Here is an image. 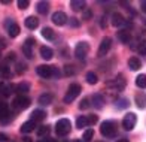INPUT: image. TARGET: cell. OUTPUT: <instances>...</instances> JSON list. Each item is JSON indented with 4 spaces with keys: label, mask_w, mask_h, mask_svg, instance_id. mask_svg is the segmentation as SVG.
Wrapping results in <instances>:
<instances>
[{
    "label": "cell",
    "mask_w": 146,
    "mask_h": 142,
    "mask_svg": "<svg viewBox=\"0 0 146 142\" xmlns=\"http://www.w3.org/2000/svg\"><path fill=\"white\" fill-rule=\"evenodd\" d=\"M100 133L103 135L104 138H113L116 135V123L115 121H103L100 126Z\"/></svg>",
    "instance_id": "obj_1"
},
{
    "label": "cell",
    "mask_w": 146,
    "mask_h": 142,
    "mask_svg": "<svg viewBox=\"0 0 146 142\" xmlns=\"http://www.w3.org/2000/svg\"><path fill=\"white\" fill-rule=\"evenodd\" d=\"M72 130V124L70 121L67 118H61L57 121L55 124V133L58 135V136H66V135H69Z\"/></svg>",
    "instance_id": "obj_2"
},
{
    "label": "cell",
    "mask_w": 146,
    "mask_h": 142,
    "mask_svg": "<svg viewBox=\"0 0 146 142\" xmlns=\"http://www.w3.org/2000/svg\"><path fill=\"white\" fill-rule=\"evenodd\" d=\"M81 91H82V88L79 84H70L69 88H67V93H66V96H64V103L73 102V100L81 94Z\"/></svg>",
    "instance_id": "obj_3"
},
{
    "label": "cell",
    "mask_w": 146,
    "mask_h": 142,
    "mask_svg": "<svg viewBox=\"0 0 146 142\" xmlns=\"http://www.w3.org/2000/svg\"><path fill=\"white\" fill-rule=\"evenodd\" d=\"M30 103H31V100L27 96H17L14 99V102H12V106L18 111H23V109H27L30 106Z\"/></svg>",
    "instance_id": "obj_4"
},
{
    "label": "cell",
    "mask_w": 146,
    "mask_h": 142,
    "mask_svg": "<svg viewBox=\"0 0 146 142\" xmlns=\"http://www.w3.org/2000/svg\"><path fill=\"white\" fill-rule=\"evenodd\" d=\"M5 27H6V31H8L9 38H17L19 35V25L12 18L6 19V21H5Z\"/></svg>",
    "instance_id": "obj_5"
},
{
    "label": "cell",
    "mask_w": 146,
    "mask_h": 142,
    "mask_svg": "<svg viewBox=\"0 0 146 142\" xmlns=\"http://www.w3.org/2000/svg\"><path fill=\"white\" fill-rule=\"evenodd\" d=\"M136 123H137V115L134 112H128L127 115L122 118V127L125 130H133Z\"/></svg>",
    "instance_id": "obj_6"
},
{
    "label": "cell",
    "mask_w": 146,
    "mask_h": 142,
    "mask_svg": "<svg viewBox=\"0 0 146 142\" xmlns=\"http://www.w3.org/2000/svg\"><path fill=\"white\" fill-rule=\"evenodd\" d=\"M88 51H90V45H88V42L82 40V42H79V44L76 45V48H75V56H76L78 58L84 60L85 57H87Z\"/></svg>",
    "instance_id": "obj_7"
},
{
    "label": "cell",
    "mask_w": 146,
    "mask_h": 142,
    "mask_svg": "<svg viewBox=\"0 0 146 142\" xmlns=\"http://www.w3.org/2000/svg\"><path fill=\"white\" fill-rule=\"evenodd\" d=\"M110 46H112V39H110V38H104V39L102 40L100 46H98V51H97V57H104L106 54L109 52Z\"/></svg>",
    "instance_id": "obj_8"
},
{
    "label": "cell",
    "mask_w": 146,
    "mask_h": 142,
    "mask_svg": "<svg viewBox=\"0 0 146 142\" xmlns=\"http://www.w3.org/2000/svg\"><path fill=\"white\" fill-rule=\"evenodd\" d=\"M108 87H113L116 91H121L124 90L125 87V79H124V75H118V78H115L113 81H109L108 82Z\"/></svg>",
    "instance_id": "obj_9"
},
{
    "label": "cell",
    "mask_w": 146,
    "mask_h": 142,
    "mask_svg": "<svg viewBox=\"0 0 146 142\" xmlns=\"http://www.w3.org/2000/svg\"><path fill=\"white\" fill-rule=\"evenodd\" d=\"M9 115H12V114L9 112L8 105H6V103H0V121H2L3 124H6L8 121L12 120V117H9Z\"/></svg>",
    "instance_id": "obj_10"
},
{
    "label": "cell",
    "mask_w": 146,
    "mask_h": 142,
    "mask_svg": "<svg viewBox=\"0 0 146 142\" xmlns=\"http://www.w3.org/2000/svg\"><path fill=\"white\" fill-rule=\"evenodd\" d=\"M91 103H92V106H94L96 109H102V108L104 106V96H103V94H100V93L92 94Z\"/></svg>",
    "instance_id": "obj_11"
},
{
    "label": "cell",
    "mask_w": 146,
    "mask_h": 142,
    "mask_svg": "<svg viewBox=\"0 0 146 142\" xmlns=\"http://www.w3.org/2000/svg\"><path fill=\"white\" fill-rule=\"evenodd\" d=\"M67 15H66L64 12H55L54 15H52V23H54L55 25H64L66 23H67Z\"/></svg>",
    "instance_id": "obj_12"
},
{
    "label": "cell",
    "mask_w": 146,
    "mask_h": 142,
    "mask_svg": "<svg viewBox=\"0 0 146 142\" xmlns=\"http://www.w3.org/2000/svg\"><path fill=\"white\" fill-rule=\"evenodd\" d=\"M36 72H37V75L40 76V78H51V66L48 64H40V66H37L36 67Z\"/></svg>",
    "instance_id": "obj_13"
},
{
    "label": "cell",
    "mask_w": 146,
    "mask_h": 142,
    "mask_svg": "<svg viewBox=\"0 0 146 142\" xmlns=\"http://www.w3.org/2000/svg\"><path fill=\"white\" fill-rule=\"evenodd\" d=\"M110 19H112L110 23H112V25H113V27H121V25L125 24V18L121 15V13H118V12H113V13H112Z\"/></svg>",
    "instance_id": "obj_14"
},
{
    "label": "cell",
    "mask_w": 146,
    "mask_h": 142,
    "mask_svg": "<svg viewBox=\"0 0 146 142\" xmlns=\"http://www.w3.org/2000/svg\"><path fill=\"white\" fill-rule=\"evenodd\" d=\"M52 100H54V96H52L51 93H43V94L39 96L37 102H39V105H42V106H48V105L52 103Z\"/></svg>",
    "instance_id": "obj_15"
},
{
    "label": "cell",
    "mask_w": 146,
    "mask_h": 142,
    "mask_svg": "<svg viewBox=\"0 0 146 142\" xmlns=\"http://www.w3.org/2000/svg\"><path fill=\"white\" fill-rule=\"evenodd\" d=\"M46 118V112L45 111H42V109H35L31 112V120L30 121H33V123H37V121H43Z\"/></svg>",
    "instance_id": "obj_16"
},
{
    "label": "cell",
    "mask_w": 146,
    "mask_h": 142,
    "mask_svg": "<svg viewBox=\"0 0 146 142\" xmlns=\"http://www.w3.org/2000/svg\"><path fill=\"white\" fill-rule=\"evenodd\" d=\"M24 24H25V27H27V29L35 30V29H37V25H39V19H37L36 17L31 15V17H27V18H25Z\"/></svg>",
    "instance_id": "obj_17"
},
{
    "label": "cell",
    "mask_w": 146,
    "mask_h": 142,
    "mask_svg": "<svg viewBox=\"0 0 146 142\" xmlns=\"http://www.w3.org/2000/svg\"><path fill=\"white\" fill-rule=\"evenodd\" d=\"M136 105H137V108H140V109H143V108L146 106V94L143 93V91H139L137 94H136Z\"/></svg>",
    "instance_id": "obj_18"
},
{
    "label": "cell",
    "mask_w": 146,
    "mask_h": 142,
    "mask_svg": "<svg viewBox=\"0 0 146 142\" xmlns=\"http://www.w3.org/2000/svg\"><path fill=\"white\" fill-rule=\"evenodd\" d=\"M15 90H17V93L19 94V96H24L25 93L30 91V84H29V82H19V84L15 87Z\"/></svg>",
    "instance_id": "obj_19"
},
{
    "label": "cell",
    "mask_w": 146,
    "mask_h": 142,
    "mask_svg": "<svg viewBox=\"0 0 146 142\" xmlns=\"http://www.w3.org/2000/svg\"><path fill=\"white\" fill-rule=\"evenodd\" d=\"M40 57L43 60H51L52 57H54V52H52V50L49 48V46H42L40 48Z\"/></svg>",
    "instance_id": "obj_20"
},
{
    "label": "cell",
    "mask_w": 146,
    "mask_h": 142,
    "mask_svg": "<svg viewBox=\"0 0 146 142\" xmlns=\"http://www.w3.org/2000/svg\"><path fill=\"white\" fill-rule=\"evenodd\" d=\"M35 123H33V121H25V123L19 127V132L21 133H30V132H33L35 130Z\"/></svg>",
    "instance_id": "obj_21"
},
{
    "label": "cell",
    "mask_w": 146,
    "mask_h": 142,
    "mask_svg": "<svg viewBox=\"0 0 146 142\" xmlns=\"http://www.w3.org/2000/svg\"><path fill=\"white\" fill-rule=\"evenodd\" d=\"M128 67L131 70H139L142 67V63H140V60H139L137 57H131L128 60Z\"/></svg>",
    "instance_id": "obj_22"
},
{
    "label": "cell",
    "mask_w": 146,
    "mask_h": 142,
    "mask_svg": "<svg viewBox=\"0 0 146 142\" xmlns=\"http://www.w3.org/2000/svg\"><path fill=\"white\" fill-rule=\"evenodd\" d=\"M118 38H119V40H121V42H124V44H128V42H130V39H131L130 31H128V30H125V29H122V30H119V31H118Z\"/></svg>",
    "instance_id": "obj_23"
},
{
    "label": "cell",
    "mask_w": 146,
    "mask_h": 142,
    "mask_svg": "<svg viewBox=\"0 0 146 142\" xmlns=\"http://www.w3.org/2000/svg\"><path fill=\"white\" fill-rule=\"evenodd\" d=\"M36 9H37L39 13L46 15V13H48V11H49V3H48V2H39V3L36 5Z\"/></svg>",
    "instance_id": "obj_24"
},
{
    "label": "cell",
    "mask_w": 146,
    "mask_h": 142,
    "mask_svg": "<svg viewBox=\"0 0 146 142\" xmlns=\"http://www.w3.org/2000/svg\"><path fill=\"white\" fill-rule=\"evenodd\" d=\"M70 8L73 11H84L85 9V2H84V0H72V2H70Z\"/></svg>",
    "instance_id": "obj_25"
},
{
    "label": "cell",
    "mask_w": 146,
    "mask_h": 142,
    "mask_svg": "<svg viewBox=\"0 0 146 142\" xmlns=\"http://www.w3.org/2000/svg\"><path fill=\"white\" fill-rule=\"evenodd\" d=\"M42 36L45 39H48V40H52L55 38V33H54V30H52L51 27H43L42 29Z\"/></svg>",
    "instance_id": "obj_26"
},
{
    "label": "cell",
    "mask_w": 146,
    "mask_h": 142,
    "mask_svg": "<svg viewBox=\"0 0 146 142\" xmlns=\"http://www.w3.org/2000/svg\"><path fill=\"white\" fill-rule=\"evenodd\" d=\"M76 127H78V129H85V127H88V118L85 117V115L78 117V120H76Z\"/></svg>",
    "instance_id": "obj_27"
},
{
    "label": "cell",
    "mask_w": 146,
    "mask_h": 142,
    "mask_svg": "<svg viewBox=\"0 0 146 142\" xmlns=\"http://www.w3.org/2000/svg\"><path fill=\"white\" fill-rule=\"evenodd\" d=\"M136 85L139 88H145L146 87V75L145 73H140V75L136 78Z\"/></svg>",
    "instance_id": "obj_28"
},
{
    "label": "cell",
    "mask_w": 146,
    "mask_h": 142,
    "mask_svg": "<svg viewBox=\"0 0 146 142\" xmlns=\"http://www.w3.org/2000/svg\"><path fill=\"white\" fill-rule=\"evenodd\" d=\"M92 138H94V130H92V129H87V130L84 132L82 142H91Z\"/></svg>",
    "instance_id": "obj_29"
},
{
    "label": "cell",
    "mask_w": 146,
    "mask_h": 142,
    "mask_svg": "<svg viewBox=\"0 0 146 142\" xmlns=\"http://www.w3.org/2000/svg\"><path fill=\"white\" fill-rule=\"evenodd\" d=\"M85 78H87V82H88V84H91V85H94V84H97V82H98V78H97V75H96L94 72H88Z\"/></svg>",
    "instance_id": "obj_30"
},
{
    "label": "cell",
    "mask_w": 146,
    "mask_h": 142,
    "mask_svg": "<svg viewBox=\"0 0 146 142\" xmlns=\"http://www.w3.org/2000/svg\"><path fill=\"white\" fill-rule=\"evenodd\" d=\"M127 106H128V99L121 97V99L116 100V108H118V109H125Z\"/></svg>",
    "instance_id": "obj_31"
},
{
    "label": "cell",
    "mask_w": 146,
    "mask_h": 142,
    "mask_svg": "<svg viewBox=\"0 0 146 142\" xmlns=\"http://www.w3.org/2000/svg\"><path fill=\"white\" fill-rule=\"evenodd\" d=\"M23 52H24V56H25V58H31L33 57V51H31V46H29V45H23Z\"/></svg>",
    "instance_id": "obj_32"
},
{
    "label": "cell",
    "mask_w": 146,
    "mask_h": 142,
    "mask_svg": "<svg viewBox=\"0 0 146 142\" xmlns=\"http://www.w3.org/2000/svg\"><path fill=\"white\" fill-rule=\"evenodd\" d=\"M49 130H51V129H49V126H42L40 129L37 130V135H39L40 138H43V136H46V135L49 133Z\"/></svg>",
    "instance_id": "obj_33"
},
{
    "label": "cell",
    "mask_w": 146,
    "mask_h": 142,
    "mask_svg": "<svg viewBox=\"0 0 146 142\" xmlns=\"http://www.w3.org/2000/svg\"><path fill=\"white\" fill-rule=\"evenodd\" d=\"M17 5H18V8L21 9V11H24V9H27V8H29L30 2H29V0H18Z\"/></svg>",
    "instance_id": "obj_34"
},
{
    "label": "cell",
    "mask_w": 146,
    "mask_h": 142,
    "mask_svg": "<svg viewBox=\"0 0 146 142\" xmlns=\"http://www.w3.org/2000/svg\"><path fill=\"white\" fill-rule=\"evenodd\" d=\"M90 108V99L88 97H84L82 102L79 103V109H88Z\"/></svg>",
    "instance_id": "obj_35"
},
{
    "label": "cell",
    "mask_w": 146,
    "mask_h": 142,
    "mask_svg": "<svg viewBox=\"0 0 146 142\" xmlns=\"http://www.w3.org/2000/svg\"><path fill=\"white\" fill-rule=\"evenodd\" d=\"M51 76H54V78H60V76H61V72L58 70L57 66H51Z\"/></svg>",
    "instance_id": "obj_36"
},
{
    "label": "cell",
    "mask_w": 146,
    "mask_h": 142,
    "mask_svg": "<svg viewBox=\"0 0 146 142\" xmlns=\"http://www.w3.org/2000/svg\"><path fill=\"white\" fill-rule=\"evenodd\" d=\"M139 52H140L142 56H146V40H142V42L139 44Z\"/></svg>",
    "instance_id": "obj_37"
},
{
    "label": "cell",
    "mask_w": 146,
    "mask_h": 142,
    "mask_svg": "<svg viewBox=\"0 0 146 142\" xmlns=\"http://www.w3.org/2000/svg\"><path fill=\"white\" fill-rule=\"evenodd\" d=\"M69 24H70L72 27H79V25H81V21H79L78 18L72 17V18H69Z\"/></svg>",
    "instance_id": "obj_38"
},
{
    "label": "cell",
    "mask_w": 146,
    "mask_h": 142,
    "mask_svg": "<svg viewBox=\"0 0 146 142\" xmlns=\"http://www.w3.org/2000/svg\"><path fill=\"white\" fill-rule=\"evenodd\" d=\"M88 118V126H91V124H96L97 123V115H90V117H87Z\"/></svg>",
    "instance_id": "obj_39"
},
{
    "label": "cell",
    "mask_w": 146,
    "mask_h": 142,
    "mask_svg": "<svg viewBox=\"0 0 146 142\" xmlns=\"http://www.w3.org/2000/svg\"><path fill=\"white\" fill-rule=\"evenodd\" d=\"M64 73L66 75H73V69H72V66H64Z\"/></svg>",
    "instance_id": "obj_40"
},
{
    "label": "cell",
    "mask_w": 146,
    "mask_h": 142,
    "mask_svg": "<svg viewBox=\"0 0 146 142\" xmlns=\"http://www.w3.org/2000/svg\"><path fill=\"white\" fill-rule=\"evenodd\" d=\"M24 44H25V45H29V46H33V45L36 44V40L33 39V38H27V39H25V42H24Z\"/></svg>",
    "instance_id": "obj_41"
},
{
    "label": "cell",
    "mask_w": 146,
    "mask_h": 142,
    "mask_svg": "<svg viewBox=\"0 0 146 142\" xmlns=\"http://www.w3.org/2000/svg\"><path fill=\"white\" fill-rule=\"evenodd\" d=\"M0 142H9V136L6 133H0Z\"/></svg>",
    "instance_id": "obj_42"
},
{
    "label": "cell",
    "mask_w": 146,
    "mask_h": 142,
    "mask_svg": "<svg viewBox=\"0 0 146 142\" xmlns=\"http://www.w3.org/2000/svg\"><path fill=\"white\" fill-rule=\"evenodd\" d=\"M140 9L146 13V0H143V2H140Z\"/></svg>",
    "instance_id": "obj_43"
},
{
    "label": "cell",
    "mask_w": 146,
    "mask_h": 142,
    "mask_svg": "<svg viewBox=\"0 0 146 142\" xmlns=\"http://www.w3.org/2000/svg\"><path fill=\"white\" fill-rule=\"evenodd\" d=\"M39 142H57L55 139H49V138H45V139H40Z\"/></svg>",
    "instance_id": "obj_44"
},
{
    "label": "cell",
    "mask_w": 146,
    "mask_h": 142,
    "mask_svg": "<svg viewBox=\"0 0 146 142\" xmlns=\"http://www.w3.org/2000/svg\"><path fill=\"white\" fill-rule=\"evenodd\" d=\"M100 25L103 27V29H104V27H106V25H108V24H106V18H104V17L102 18V21H100Z\"/></svg>",
    "instance_id": "obj_45"
},
{
    "label": "cell",
    "mask_w": 146,
    "mask_h": 142,
    "mask_svg": "<svg viewBox=\"0 0 146 142\" xmlns=\"http://www.w3.org/2000/svg\"><path fill=\"white\" fill-rule=\"evenodd\" d=\"M8 58H11V60H15V52H9V54H8Z\"/></svg>",
    "instance_id": "obj_46"
},
{
    "label": "cell",
    "mask_w": 146,
    "mask_h": 142,
    "mask_svg": "<svg viewBox=\"0 0 146 142\" xmlns=\"http://www.w3.org/2000/svg\"><path fill=\"white\" fill-rule=\"evenodd\" d=\"M91 15H92V13H91L90 11H85V18H90Z\"/></svg>",
    "instance_id": "obj_47"
},
{
    "label": "cell",
    "mask_w": 146,
    "mask_h": 142,
    "mask_svg": "<svg viewBox=\"0 0 146 142\" xmlns=\"http://www.w3.org/2000/svg\"><path fill=\"white\" fill-rule=\"evenodd\" d=\"M116 142H128V139H125V138H122V139H118Z\"/></svg>",
    "instance_id": "obj_48"
},
{
    "label": "cell",
    "mask_w": 146,
    "mask_h": 142,
    "mask_svg": "<svg viewBox=\"0 0 146 142\" xmlns=\"http://www.w3.org/2000/svg\"><path fill=\"white\" fill-rule=\"evenodd\" d=\"M24 142H31V141H30V138H24Z\"/></svg>",
    "instance_id": "obj_49"
},
{
    "label": "cell",
    "mask_w": 146,
    "mask_h": 142,
    "mask_svg": "<svg viewBox=\"0 0 146 142\" xmlns=\"http://www.w3.org/2000/svg\"><path fill=\"white\" fill-rule=\"evenodd\" d=\"M75 142H82V141H75Z\"/></svg>",
    "instance_id": "obj_50"
},
{
    "label": "cell",
    "mask_w": 146,
    "mask_h": 142,
    "mask_svg": "<svg viewBox=\"0 0 146 142\" xmlns=\"http://www.w3.org/2000/svg\"><path fill=\"white\" fill-rule=\"evenodd\" d=\"M0 58H2V52H0Z\"/></svg>",
    "instance_id": "obj_51"
}]
</instances>
